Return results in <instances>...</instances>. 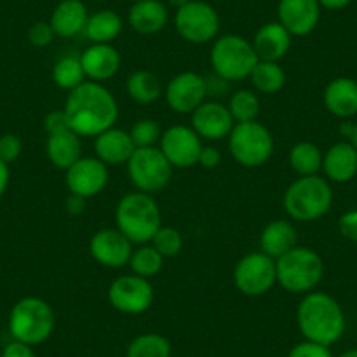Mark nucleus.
Segmentation results:
<instances>
[{
    "label": "nucleus",
    "instance_id": "nucleus-1",
    "mask_svg": "<svg viewBox=\"0 0 357 357\" xmlns=\"http://www.w3.org/2000/svg\"><path fill=\"white\" fill-rule=\"evenodd\" d=\"M70 128L79 137H98L118 121L119 109L114 95L102 82L86 81L68 91L63 107Z\"/></svg>",
    "mask_w": 357,
    "mask_h": 357
},
{
    "label": "nucleus",
    "instance_id": "nucleus-2",
    "mask_svg": "<svg viewBox=\"0 0 357 357\" xmlns=\"http://www.w3.org/2000/svg\"><path fill=\"white\" fill-rule=\"evenodd\" d=\"M296 321L305 340L326 347L335 345L347 328L342 305L331 294L322 291L305 294L298 305Z\"/></svg>",
    "mask_w": 357,
    "mask_h": 357
},
{
    "label": "nucleus",
    "instance_id": "nucleus-3",
    "mask_svg": "<svg viewBox=\"0 0 357 357\" xmlns=\"http://www.w3.org/2000/svg\"><path fill=\"white\" fill-rule=\"evenodd\" d=\"M116 228L133 245L149 243L161 228V212L153 195L142 191L125 195L116 207Z\"/></svg>",
    "mask_w": 357,
    "mask_h": 357
},
{
    "label": "nucleus",
    "instance_id": "nucleus-4",
    "mask_svg": "<svg viewBox=\"0 0 357 357\" xmlns=\"http://www.w3.org/2000/svg\"><path fill=\"white\" fill-rule=\"evenodd\" d=\"M331 207V184L321 175L296 178L284 193V211L294 221H317L324 218Z\"/></svg>",
    "mask_w": 357,
    "mask_h": 357
},
{
    "label": "nucleus",
    "instance_id": "nucleus-5",
    "mask_svg": "<svg viewBox=\"0 0 357 357\" xmlns=\"http://www.w3.org/2000/svg\"><path fill=\"white\" fill-rule=\"evenodd\" d=\"M275 261L277 284L287 293H312L321 284L324 275L322 257L310 247L296 245Z\"/></svg>",
    "mask_w": 357,
    "mask_h": 357
},
{
    "label": "nucleus",
    "instance_id": "nucleus-6",
    "mask_svg": "<svg viewBox=\"0 0 357 357\" xmlns=\"http://www.w3.org/2000/svg\"><path fill=\"white\" fill-rule=\"evenodd\" d=\"M54 329V312L46 300L25 296L16 301L9 314V333L13 340L26 345H40Z\"/></svg>",
    "mask_w": 357,
    "mask_h": 357
},
{
    "label": "nucleus",
    "instance_id": "nucleus-7",
    "mask_svg": "<svg viewBox=\"0 0 357 357\" xmlns=\"http://www.w3.org/2000/svg\"><path fill=\"white\" fill-rule=\"evenodd\" d=\"M259 61L252 43L236 33L218 37L212 44L211 63L214 74L225 81H242L249 77Z\"/></svg>",
    "mask_w": 357,
    "mask_h": 357
},
{
    "label": "nucleus",
    "instance_id": "nucleus-8",
    "mask_svg": "<svg viewBox=\"0 0 357 357\" xmlns=\"http://www.w3.org/2000/svg\"><path fill=\"white\" fill-rule=\"evenodd\" d=\"M228 147L236 163L245 168H257L272 158L275 142L272 132L263 123H235L228 135Z\"/></svg>",
    "mask_w": 357,
    "mask_h": 357
},
{
    "label": "nucleus",
    "instance_id": "nucleus-9",
    "mask_svg": "<svg viewBox=\"0 0 357 357\" xmlns=\"http://www.w3.org/2000/svg\"><path fill=\"white\" fill-rule=\"evenodd\" d=\"M128 167L130 181L137 191L153 195L160 193L168 186L172 178V167L160 147H137L132 154Z\"/></svg>",
    "mask_w": 357,
    "mask_h": 357
},
{
    "label": "nucleus",
    "instance_id": "nucleus-10",
    "mask_svg": "<svg viewBox=\"0 0 357 357\" xmlns=\"http://www.w3.org/2000/svg\"><path fill=\"white\" fill-rule=\"evenodd\" d=\"M175 32L191 44H207L218 39L221 18L205 0H191L190 4L177 9L174 16Z\"/></svg>",
    "mask_w": 357,
    "mask_h": 357
},
{
    "label": "nucleus",
    "instance_id": "nucleus-11",
    "mask_svg": "<svg viewBox=\"0 0 357 357\" xmlns=\"http://www.w3.org/2000/svg\"><path fill=\"white\" fill-rule=\"evenodd\" d=\"M233 282L245 296H263L277 284V261L263 250L245 254L236 263Z\"/></svg>",
    "mask_w": 357,
    "mask_h": 357
},
{
    "label": "nucleus",
    "instance_id": "nucleus-12",
    "mask_svg": "<svg viewBox=\"0 0 357 357\" xmlns=\"http://www.w3.org/2000/svg\"><path fill=\"white\" fill-rule=\"evenodd\" d=\"M109 303L121 314L139 315L149 310L154 301V287L149 279L135 275L118 277L109 286Z\"/></svg>",
    "mask_w": 357,
    "mask_h": 357
},
{
    "label": "nucleus",
    "instance_id": "nucleus-13",
    "mask_svg": "<svg viewBox=\"0 0 357 357\" xmlns=\"http://www.w3.org/2000/svg\"><path fill=\"white\" fill-rule=\"evenodd\" d=\"M202 147V139L191 126L175 125L161 133L160 149L174 168H191L198 165Z\"/></svg>",
    "mask_w": 357,
    "mask_h": 357
},
{
    "label": "nucleus",
    "instance_id": "nucleus-14",
    "mask_svg": "<svg viewBox=\"0 0 357 357\" xmlns=\"http://www.w3.org/2000/svg\"><path fill=\"white\" fill-rule=\"evenodd\" d=\"M207 97V79L198 72H181L174 75L165 89L168 107L177 114H191Z\"/></svg>",
    "mask_w": 357,
    "mask_h": 357
},
{
    "label": "nucleus",
    "instance_id": "nucleus-15",
    "mask_svg": "<svg viewBox=\"0 0 357 357\" xmlns=\"http://www.w3.org/2000/svg\"><path fill=\"white\" fill-rule=\"evenodd\" d=\"M65 183L72 195L88 200L105 190L109 183V167L98 158H81L67 170Z\"/></svg>",
    "mask_w": 357,
    "mask_h": 357
},
{
    "label": "nucleus",
    "instance_id": "nucleus-16",
    "mask_svg": "<svg viewBox=\"0 0 357 357\" xmlns=\"http://www.w3.org/2000/svg\"><path fill=\"white\" fill-rule=\"evenodd\" d=\"M133 243L118 228H105L89 240V254L105 268H123L130 263Z\"/></svg>",
    "mask_w": 357,
    "mask_h": 357
},
{
    "label": "nucleus",
    "instance_id": "nucleus-17",
    "mask_svg": "<svg viewBox=\"0 0 357 357\" xmlns=\"http://www.w3.org/2000/svg\"><path fill=\"white\" fill-rule=\"evenodd\" d=\"M319 0H280L277 15L279 23L293 37L310 36L321 22Z\"/></svg>",
    "mask_w": 357,
    "mask_h": 357
},
{
    "label": "nucleus",
    "instance_id": "nucleus-18",
    "mask_svg": "<svg viewBox=\"0 0 357 357\" xmlns=\"http://www.w3.org/2000/svg\"><path fill=\"white\" fill-rule=\"evenodd\" d=\"M235 119L229 114L228 105L221 102H204L197 111L191 112V128L200 139L221 140L231 133Z\"/></svg>",
    "mask_w": 357,
    "mask_h": 357
},
{
    "label": "nucleus",
    "instance_id": "nucleus-19",
    "mask_svg": "<svg viewBox=\"0 0 357 357\" xmlns=\"http://www.w3.org/2000/svg\"><path fill=\"white\" fill-rule=\"evenodd\" d=\"M79 58L86 77L95 82L109 81L121 67V54L112 44H91Z\"/></svg>",
    "mask_w": 357,
    "mask_h": 357
},
{
    "label": "nucleus",
    "instance_id": "nucleus-20",
    "mask_svg": "<svg viewBox=\"0 0 357 357\" xmlns=\"http://www.w3.org/2000/svg\"><path fill=\"white\" fill-rule=\"evenodd\" d=\"M322 170L329 183L345 184L357 175V149L354 144L342 140L326 151L322 158Z\"/></svg>",
    "mask_w": 357,
    "mask_h": 357
},
{
    "label": "nucleus",
    "instance_id": "nucleus-21",
    "mask_svg": "<svg viewBox=\"0 0 357 357\" xmlns=\"http://www.w3.org/2000/svg\"><path fill=\"white\" fill-rule=\"evenodd\" d=\"M293 36L279 22H270L261 26L252 40L257 58L264 61H279L289 53Z\"/></svg>",
    "mask_w": 357,
    "mask_h": 357
},
{
    "label": "nucleus",
    "instance_id": "nucleus-22",
    "mask_svg": "<svg viewBox=\"0 0 357 357\" xmlns=\"http://www.w3.org/2000/svg\"><path fill=\"white\" fill-rule=\"evenodd\" d=\"M135 144H133L130 132L119 128H109L98 137H95V151L97 158L104 161L107 167L128 163L132 154L135 153Z\"/></svg>",
    "mask_w": 357,
    "mask_h": 357
},
{
    "label": "nucleus",
    "instance_id": "nucleus-23",
    "mask_svg": "<svg viewBox=\"0 0 357 357\" xmlns=\"http://www.w3.org/2000/svg\"><path fill=\"white\" fill-rule=\"evenodd\" d=\"M88 18V9L82 0H61L53 9L50 25L53 26L54 36L70 39L79 33H84Z\"/></svg>",
    "mask_w": 357,
    "mask_h": 357
},
{
    "label": "nucleus",
    "instance_id": "nucleus-24",
    "mask_svg": "<svg viewBox=\"0 0 357 357\" xmlns=\"http://www.w3.org/2000/svg\"><path fill=\"white\" fill-rule=\"evenodd\" d=\"M324 105L333 116L350 119L357 114V81L352 77H336L326 86Z\"/></svg>",
    "mask_w": 357,
    "mask_h": 357
},
{
    "label": "nucleus",
    "instance_id": "nucleus-25",
    "mask_svg": "<svg viewBox=\"0 0 357 357\" xmlns=\"http://www.w3.org/2000/svg\"><path fill=\"white\" fill-rule=\"evenodd\" d=\"M128 23L140 36H154L168 23V9L161 0H139L128 11Z\"/></svg>",
    "mask_w": 357,
    "mask_h": 357
},
{
    "label": "nucleus",
    "instance_id": "nucleus-26",
    "mask_svg": "<svg viewBox=\"0 0 357 357\" xmlns=\"http://www.w3.org/2000/svg\"><path fill=\"white\" fill-rule=\"evenodd\" d=\"M296 242V228L289 221H284V219L268 222L259 235L261 250L270 257H273V259H279L280 256L294 249Z\"/></svg>",
    "mask_w": 357,
    "mask_h": 357
},
{
    "label": "nucleus",
    "instance_id": "nucleus-27",
    "mask_svg": "<svg viewBox=\"0 0 357 357\" xmlns=\"http://www.w3.org/2000/svg\"><path fill=\"white\" fill-rule=\"evenodd\" d=\"M46 154L54 167L67 172L75 161L82 158L81 137L74 130L47 135Z\"/></svg>",
    "mask_w": 357,
    "mask_h": 357
},
{
    "label": "nucleus",
    "instance_id": "nucleus-28",
    "mask_svg": "<svg viewBox=\"0 0 357 357\" xmlns=\"http://www.w3.org/2000/svg\"><path fill=\"white\" fill-rule=\"evenodd\" d=\"M123 30L121 16L111 9H102L95 15H89L88 23H86L84 36L86 39L93 44H111L112 40L118 39Z\"/></svg>",
    "mask_w": 357,
    "mask_h": 357
},
{
    "label": "nucleus",
    "instance_id": "nucleus-29",
    "mask_svg": "<svg viewBox=\"0 0 357 357\" xmlns=\"http://www.w3.org/2000/svg\"><path fill=\"white\" fill-rule=\"evenodd\" d=\"M126 91L137 104H154L163 93L160 77L149 70H137L126 79Z\"/></svg>",
    "mask_w": 357,
    "mask_h": 357
},
{
    "label": "nucleus",
    "instance_id": "nucleus-30",
    "mask_svg": "<svg viewBox=\"0 0 357 357\" xmlns=\"http://www.w3.org/2000/svg\"><path fill=\"white\" fill-rule=\"evenodd\" d=\"M249 77L254 88L264 95L277 93L286 84V72L280 67L279 61L259 60Z\"/></svg>",
    "mask_w": 357,
    "mask_h": 357
},
{
    "label": "nucleus",
    "instance_id": "nucleus-31",
    "mask_svg": "<svg viewBox=\"0 0 357 357\" xmlns=\"http://www.w3.org/2000/svg\"><path fill=\"white\" fill-rule=\"evenodd\" d=\"M322 158L324 154L312 142H298L289 151V165L300 177L317 175L322 170Z\"/></svg>",
    "mask_w": 357,
    "mask_h": 357
},
{
    "label": "nucleus",
    "instance_id": "nucleus-32",
    "mask_svg": "<svg viewBox=\"0 0 357 357\" xmlns=\"http://www.w3.org/2000/svg\"><path fill=\"white\" fill-rule=\"evenodd\" d=\"M172 345L160 333L135 336L126 349V357H170Z\"/></svg>",
    "mask_w": 357,
    "mask_h": 357
},
{
    "label": "nucleus",
    "instance_id": "nucleus-33",
    "mask_svg": "<svg viewBox=\"0 0 357 357\" xmlns=\"http://www.w3.org/2000/svg\"><path fill=\"white\" fill-rule=\"evenodd\" d=\"M53 81L58 88L65 89V91H72V89L79 88L82 82H86V74L81 65V58H60L53 67Z\"/></svg>",
    "mask_w": 357,
    "mask_h": 357
},
{
    "label": "nucleus",
    "instance_id": "nucleus-34",
    "mask_svg": "<svg viewBox=\"0 0 357 357\" xmlns=\"http://www.w3.org/2000/svg\"><path fill=\"white\" fill-rule=\"evenodd\" d=\"M165 257L154 249L153 245H144L133 249L132 257H130V268L135 275L144 277V279H151V277L158 275L163 268Z\"/></svg>",
    "mask_w": 357,
    "mask_h": 357
},
{
    "label": "nucleus",
    "instance_id": "nucleus-35",
    "mask_svg": "<svg viewBox=\"0 0 357 357\" xmlns=\"http://www.w3.org/2000/svg\"><path fill=\"white\" fill-rule=\"evenodd\" d=\"M229 114L235 119V123H249V121H257V116H259L261 104L259 98L254 91L249 89H238L229 97Z\"/></svg>",
    "mask_w": 357,
    "mask_h": 357
},
{
    "label": "nucleus",
    "instance_id": "nucleus-36",
    "mask_svg": "<svg viewBox=\"0 0 357 357\" xmlns=\"http://www.w3.org/2000/svg\"><path fill=\"white\" fill-rule=\"evenodd\" d=\"M151 245L163 257H174L183 249V235L172 226H161L151 240Z\"/></svg>",
    "mask_w": 357,
    "mask_h": 357
},
{
    "label": "nucleus",
    "instance_id": "nucleus-37",
    "mask_svg": "<svg viewBox=\"0 0 357 357\" xmlns=\"http://www.w3.org/2000/svg\"><path fill=\"white\" fill-rule=\"evenodd\" d=\"M135 147H153L161 139V128L154 119H140L130 130Z\"/></svg>",
    "mask_w": 357,
    "mask_h": 357
},
{
    "label": "nucleus",
    "instance_id": "nucleus-38",
    "mask_svg": "<svg viewBox=\"0 0 357 357\" xmlns=\"http://www.w3.org/2000/svg\"><path fill=\"white\" fill-rule=\"evenodd\" d=\"M23 151L22 139L15 133H4L0 137V161L11 165L20 158Z\"/></svg>",
    "mask_w": 357,
    "mask_h": 357
},
{
    "label": "nucleus",
    "instance_id": "nucleus-39",
    "mask_svg": "<svg viewBox=\"0 0 357 357\" xmlns=\"http://www.w3.org/2000/svg\"><path fill=\"white\" fill-rule=\"evenodd\" d=\"M53 26L50 22H37L29 29V43L33 47H46L54 40Z\"/></svg>",
    "mask_w": 357,
    "mask_h": 357
},
{
    "label": "nucleus",
    "instance_id": "nucleus-40",
    "mask_svg": "<svg viewBox=\"0 0 357 357\" xmlns=\"http://www.w3.org/2000/svg\"><path fill=\"white\" fill-rule=\"evenodd\" d=\"M287 357H335V356L331 354L329 347L305 340V342L294 345L293 349L289 350V354H287Z\"/></svg>",
    "mask_w": 357,
    "mask_h": 357
},
{
    "label": "nucleus",
    "instance_id": "nucleus-41",
    "mask_svg": "<svg viewBox=\"0 0 357 357\" xmlns=\"http://www.w3.org/2000/svg\"><path fill=\"white\" fill-rule=\"evenodd\" d=\"M338 229L343 235V238L357 243V208L343 212L338 219Z\"/></svg>",
    "mask_w": 357,
    "mask_h": 357
},
{
    "label": "nucleus",
    "instance_id": "nucleus-42",
    "mask_svg": "<svg viewBox=\"0 0 357 357\" xmlns=\"http://www.w3.org/2000/svg\"><path fill=\"white\" fill-rule=\"evenodd\" d=\"M44 130H46L47 135H54V133H60V132H67L70 128V123H68L67 114L65 111H51L50 114L44 118Z\"/></svg>",
    "mask_w": 357,
    "mask_h": 357
},
{
    "label": "nucleus",
    "instance_id": "nucleus-43",
    "mask_svg": "<svg viewBox=\"0 0 357 357\" xmlns=\"http://www.w3.org/2000/svg\"><path fill=\"white\" fill-rule=\"evenodd\" d=\"M0 357H36L32 347L26 345V343L18 342V340H13L8 345L2 349Z\"/></svg>",
    "mask_w": 357,
    "mask_h": 357
},
{
    "label": "nucleus",
    "instance_id": "nucleus-44",
    "mask_svg": "<svg viewBox=\"0 0 357 357\" xmlns=\"http://www.w3.org/2000/svg\"><path fill=\"white\" fill-rule=\"evenodd\" d=\"M219 163H221V151H219L218 147L214 146L202 147L200 158H198V165H200V167L212 170V168L219 167Z\"/></svg>",
    "mask_w": 357,
    "mask_h": 357
},
{
    "label": "nucleus",
    "instance_id": "nucleus-45",
    "mask_svg": "<svg viewBox=\"0 0 357 357\" xmlns=\"http://www.w3.org/2000/svg\"><path fill=\"white\" fill-rule=\"evenodd\" d=\"M65 211L70 215H79L86 211V198L79 197V195H68L65 200Z\"/></svg>",
    "mask_w": 357,
    "mask_h": 357
},
{
    "label": "nucleus",
    "instance_id": "nucleus-46",
    "mask_svg": "<svg viewBox=\"0 0 357 357\" xmlns=\"http://www.w3.org/2000/svg\"><path fill=\"white\" fill-rule=\"evenodd\" d=\"M9 183H11V170H9V165L0 161V198L4 197L6 191H8Z\"/></svg>",
    "mask_w": 357,
    "mask_h": 357
},
{
    "label": "nucleus",
    "instance_id": "nucleus-47",
    "mask_svg": "<svg viewBox=\"0 0 357 357\" xmlns=\"http://www.w3.org/2000/svg\"><path fill=\"white\" fill-rule=\"evenodd\" d=\"M319 4L329 11H340V9H345L347 6L352 4V0H319Z\"/></svg>",
    "mask_w": 357,
    "mask_h": 357
},
{
    "label": "nucleus",
    "instance_id": "nucleus-48",
    "mask_svg": "<svg viewBox=\"0 0 357 357\" xmlns=\"http://www.w3.org/2000/svg\"><path fill=\"white\" fill-rule=\"evenodd\" d=\"M354 128H356V123H350L345 119L343 123H340V135L347 137V139L350 140V137H352L354 133Z\"/></svg>",
    "mask_w": 357,
    "mask_h": 357
},
{
    "label": "nucleus",
    "instance_id": "nucleus-49",
    "mask_svg": "<svg viewBox=\"0 0 357 357\" xmlns=\"http://www.w3.org/2000/svg\"><path fill=\"white\" fill-rule=\"evenodd\" d=\"M167 2L172 6V8H175V11H177V9H181V8H184L186 4H190L191 0H167Z\"/></svg>",
    "mask_w": 357,
    "mask_h": 357
},
{
    "label": "nucleus",
    "instance_id": "nucleus-50",
    "mask_svg": "<svg viewBox=\"0 0 357 357\" xmlns=\"http://www.w3.org/2000/svg\"><path fill=\"white\" fill-rule=\"evenodd\" d=\"M338 357H357V349H349V350H345V352L340 354Z\"/></svg>",
    "mask_w": 357,
    "mask_h": 357
},
{
    "label": "nucleus",
    "instance_id": "nucleus-51",
    "mask_svg": "<svg viewBox=\"0 0 357 357\" xmlns=\"http://www.w3.org/2000/svg\"><path fill=\"white\" fill-rule=\"evenodd\" d=\"M350 142H352L354 147H356V149H357V123H356V128H354L352 137H350Z\"/></svg>",
    "mask_w": 357,
    "mask_h": 357
},
{
    "label": "nucleus",
    "instance_id": "nucleus-52",
    "mask_svg": "<svg viewBox=\"0 0 357 357\" xmlns=\"http://www.w3.org/2000/svg\"><path fill=\"white\" fill-rule=\"evenodd\" d=\"M132 2H139V0H132Z\"/></svg>",
    "mask_w": 357,
    "mask_h": 357
},
{
    "label": "nucleus",
    "instance_id": "nucleus-53",
    "mask_svg": "<svg viewBox=\"0 0 357 357\" xmlns=\"http://www.w3.org/2000/svg\"><path fill=\"white\" fill-rule=\"evenodd\" d=\"M100 2H102V0H100Z\"/></svg>",
    "mask_w": 357,
    "mask_h": 357
}]
</instances>
